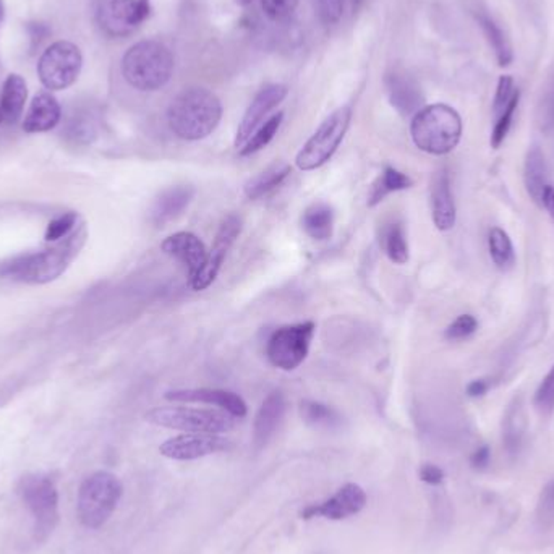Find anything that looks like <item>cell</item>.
Masks as SVG:
<instances>
[{"label":"cell","mask_w":554,"mask_h":554,"mask_svg":"<svg viewBox=\"0 0 554 554\" xmlns=\"http://www.w3.org/2000/svg\"><path fill=\"white\" fill-rule=\"evenodd\" d=\"M164 398L174 402H200V404L219 407L224 412L231 414L235 418H243L249 412L245 400L239 394L226 391V389H177V391L166 392Z\"/></svg>","instance_id":"obj_17"},{"label":"cell","mask_w":554,"mask_h":554,"mask_svg":"<svg viewBox=\"0 0 554 554\" xmlns=\"http://www.w3.org/2000/svg\"><path fill=\"white\" fill-rule=\"evenodd\" d=\"M282 121H284V112H277L274 115H271L263 125H259L257 131L249 137V141L241 146V156H251L261 149L266 148L273 138L276 137L277 131L282 125Z\"/></svg>","instance_id":"obj_33"},{"label":"cell","mask_w":554,"mask_h":554,"mask_svg":"<svg viewBox=\"0 0 554 554\" xmlns=\"http://www.w3.org/2000/svg\"><path fill=\"white\" fill-rule=\"evenodd\" d=\"M488 247H490L491 259L496 265V268L508 271L514 266L516 251L506 232L499 227H493L488 237Z\"/></svg>","instance_id":"obj_32"},{"label":"cell","mask_w":554,"mask_h":554,"mask_svg":"<svg viewBox=\"0 0 554 554\" xmlns=\"http://www.w3.org/2000/svg\"><path fill=\"white\" fill-rule=\"evenodd\" d=\"M386 90H388L391 106L404 117L416 115V112L425 107L423 92L420 90V86L407 75H389L386 78Z\"/></svg>","instance_id":"obj_21"},{"label":"cell","mask_w":554,"mask_h":554,"mask_svg":"<svg viewBox=\"0 0 554 554\" xmlns=\"http://www.w3.org/2000/svg\"><path fill=\"white\" fill-rule=\"evenodd\" d=\"M76 222H78V216L75 213L64 214L54 221L49 222L46 229V241H64L65 237H68L76 229Z\"/></svg>","instance_id":"obj_37"},{"label":"cell","mask_w":554,"mask_h":554,"mask_svg":"<svg viewBox=\"0 0 554 554\" xmlns=\"http://www.w3.org/2000/svg\"><path fill=\"white\" fill-rule=\"evenodd\" d=\"M353 2H355V4H357V5H359V4H360L361 0H353Z\"/></svg>","instance_id":"obj_49"},{"label":"cell","mask_w":554,"mask_h":554,"mask_svg":"<svg viewBox=\"0 0 554 554\" xmlns=\"http://www.w3.org/2000/svg\"><path fill=\"white\" fill-rule=\"evenodd\" d=\"M222 119L219 98L204 88H188L177 94L167 111L169 127L185 141L208 138Z\"/></svg>","instance_id":"obj_1"},{"label":"cell","mask_w":554,"mask_h":554,"mask_svg":"<svg viewBox=\"0 0 554 554\" xmlns=\"http://www.w3.org/2000/svg\"><path fill=\"white\" fill-rule=\"evenodd\" d=\"M62 117L60 104L51 92H39L29 104L28 112L23 121L27 133H46L56 129Z\"/></svg>","instance_id":"obj_22"},{"label":"cell","mask_w":554,"mask_h":554,"mask_svg":"<svg viewBox=\"0 0 554 554\" xmlns=\"http://www.w3.org/2000/svg\"><path fill=\"white\" fill-rule=\"evenodd\" d=\"M491 451L488 446H481L475 453L471 454V463L473 469H487L490 463Z\"/></svg>","instance_id":"obj_44"},{"label":"cell","mask_w":554,"mask_h":554,"mask_svg":"<svg viewBox=\"0 0 554 554\" xmlns=\"http://www.w3.org/2000/svg\"><path fill=\"white\" fill-rule=\"evenodd\" d=\"M194 188L192 185H176L169 186L157 196L149 211L151 222L161 227L167 222L174 221L190 206L194 198Z\"/></svg>","instance_id":"obj_19"},{"label":"cell","mask_w":554,"mask_h":554,"mask_svg":"<svg viewBox=\"0 0 554 554\" xmlns=\"http://www.w3.org/2000/svg\"><path fill=\"white\" fill-rule=\"evenodd\" d=\"M420 479L428 483V485H439L444 480V471L436 467L433 463H425L420 469Z\"/></svg>","instance_id":"obj_43"},{"label":"cell","mask_w":554,"mask_h":554,"mask_svg":"<svg viewBox=\"0 0 554 554\" xmlns=\"http://www.w3.org/2000/svg\"><path fill=\"white\" fill-rule=\"evenodd\" d=\"M536 522L542 530L554 526V480L548 483L540 495L536 506Z\"/></svg>","instance_id":"obj_35"},{"label":"cell","mask_w":554,"mask_h":554,"mask_svg":"<svg viewBox=\"0 0 554 554\" xmlns=\"http://www.w3.org/2000/svg\"><path fill=\"white\" fill-rule=\"evenodd\" d=\"M27 98H28V86L25 78L17 74L9 75L7 80L4 82L2 94H0L2 121L7 123L19 122L25 109Z\"/></svg>","instance_id":"obj_23"},{"label":"cell","mask_w":554,"mask_h":554,"mask_svg":"<svg viewBox=\"0 0 554 554\" xmlns=\"http://www.w3.org/2000/svg\"><path fill=\"white\" fill-rule=\"evenodd\" d=\"M231 447L229 439L219 434L186 433L174 436L161 444L159 453L174 461H194Z\"/></svg>","instance_id":"obj_13"},{"label":"cell","mask_w":554,"mask_h":554,"mask_svg":"<svg viewBox=\"0 0 554 554\" xmlns=\"http://www.w3.org/2000/svg\"><path fill=\"white\" fill-rule=\"evenodd\" d=\"M542 127H545L546 130L553 129L554 127V84L550 88V91L546 92L545 99L542 104Z\"/></svg>","instance_id":"obj_42"},{"label":"cell","mask_w":554,"mask_h":554,"mask_svg":"<svg viewBox=\"0 0 554 554\" xmlns=\"http://www.w3.org/2000/svg\"><path fill=\"white\" fill-rule=\"evenodd\" d=\"M524 180H526V192L534 200V203L542 206L543 192L550 184H548V166H546L545 154L536 145L526 151Z\"/></svg>","instance_id":"obj_24"},{"label":"cell","mask_w":554,"mask_h":554,"mask_svg":"<svg viewBox=\"0 0 554 554\" xmlns=\"http://www.w3.org/2000/svg\"><path fill=\"white\" fill-rule=\"evenodd\" d=\"M298 0H261V7L269 19L274 21L286 20L294 13Z\"/></svg>","instance_id":"obj_39"},{"label":"cell","mask_w":554,"mask_h":554,"mask_svg":"<svg viewBox=\"0 0 554 554\" xmlns=\"http://www.w3.org/2000/svg\"><path fill=\"white\" fill-rule=\"evenodd\" d=\"M145 420L185 433L221 434L235 426V416L227 412L192 407H156L146 412Z\"/></svg>","instance_id":"obj_6"},{"label":"cell","mask_w":554,"mask_h":554,"mask_svg":"<svg viewBox=\"0 0 554 554\" xmlns=\"http://www.w3.org/2000/svg\"><path fill=\"white\" fill-rule=\"evenodd\" d=\"M286 398L281 391L271 392L263 400L253 423V443L257 449H263L276 434L277 428L286 416Z\"/></svg>","instance_id":"obj_18"},{"label":"cell","mask_w":554,"mask_h":554,"mask_svg":"<svg viewBox=\"0 0 554 554\" xmlns=\"http://www.w3.org/2000/svg\"><path fill=\"white\" fill-rule=\"evenodd\" d=\"M351 106H342L328 119H324L323 123L304 145V148L298 151L297 167L304 172H310L324 166L341 146L342 139L351 127Z\"/></svg>","instance_id":"obj_7"},{"label":"cell","mask_w":554,"mask_h":554,"mask_svg":"<svg viewBox=\"0 0 554 554\" xmlns=\"http://www.w3.org/2000/svg\"><path fill=\"white\" fill-rule=\"evenodd\" d=\"M86 239V231L83 226L75 229L64 241L57 243L52 249L29 253L25 257L10 261L0 269L2 276L10 277L20 282L28 284H46L62 276L65 269L76 258L80 249L83 247Z\"/></svg>","instance_id":"obj_2"},{"label":"cell","mask_w":554,"mask_h":554,"mask_svg":"<svg viewBox=\"0 0 554 554\" xmlns=\"http://www.w3.org/2000/svg\"><path fill=\"white\" fill-rule=\"evenodd\" d=\"M526 416L520 399H516L512 406L509 407L508 414L503 425V439L509 454H518L522 447L524 434H526Z\"/></svg>","instance_id":"obj_29"},{"label":"cell","mask_w":554,"mask_h":554,"mask_svg":"<svg viewBox=\"0 0 554 554\" xmlns=\"http://www.w3.org/2000/svg\"><path fill=\"white\" fill-rule=\"evenodd\" d=\"M488 389H490V384L487 379H473L471 384L467 386V394L471 398H481L488 392Z\"/></svg>","instance_id":"obj_45"},{"label":"cell","mask_w":554,"mask_h":554,"mask_svg":"<svg viewBox=\"0 0 554 554\" xmlns=\"http://www.w3.org/2000/svg\"><path fill=\"white\" fill-rule=\"evenodd\" d=\"M5 17V5H4V0H0V21Z\"/></svg>","instance_id":"obj_47"},{"label":"cell","mask_w":554,"mask_h":554,"mask_svg":"<svg viewBox=\"0 0 554 554\" xmlns=\"http://www.w3.org/2000/svg\"><path fill=\"white\" fill-rule=\"evenodd\" d=\"M431 216L438 231H451L455 226V203H454L451 178L446 169L438 170L431 180Z\"/></svg>","instance_id":"obj_20"},{"label":"cell","mask_w":554,"mask_h":554,"mask_svg":"<svg viewBox=\"0 0 554 554\" xmlns=\"http://www.w3.org/2000/svg\"><path fill=\"white\" fill-rule=\"evenodd\" d=\"M161 249L167 257L177 259L178 263L184 265L190 281L203 269L208 258V249L204 247L203 241L192 232H176L169 235L161 243Z\"/></svg>","instance_id":"obj_16"},{"label":"cell","mask_w":554,"mask_h":554,"mask_svg":"<svg viewBox=\"0 0 554 554\" xmlns=\"http://www.w3.org/2000/svg\"><path fill=\"white\" fill-rule=\"evenodd\" d=\"M534 404L536 408L543 414H550L554 410V365L550 369V373L546 375L543 381L540 383V386L536 389L535 399Z\"/></svg>","instance_id":"obj_38"},{"label":"cell","mask_w":554,"mask_h":554,"mask_svg":"<svg viewBox=\"0 0 554 554\" xmlns=\"http://www.w3.org/2000/svg\"><path fill=\"white\" fill-rule=\"evenodd\" d=\"M0 122H2V114H0Z\"/></svg>","instance_id":"obj_50"},{"label":"cell","mask_w":554,"mask_h":554,"mask_svg":"<svg viewBox=\"0 0 554 554\" xmlns=\"http://www.w3.org/2000/svg\"><path fill=\"white\" fill-rule=\"evenodd\" d=\"M292 174V167L286 162H277L265 169L255 177H251L249 182L243 186L245 196L249 200H259L268 196L271 192H274L277 186L284 184L287 177Z\"/></svg>","instance_id":"obj_25"},{"label":"cell","mask_w":554,"mask_h":554,"mask_svg":"<svg viewBox=\"0 0 554 554\" xmlns=\"http://www.w3.org/2000/svg\"><path fill=\"white\" fill-rule=\"evenodd\" d=\"M249 2H251V0H235V4H237V5H241V7L249 5Z\"/></svg>","instance_id":"obj_48"},{"label":"cell","mask_w":554,"mask_h":554,"mask_svg":"<svg viewBox=\"0 0 554 554\" xmlns=\"http://www.w3.org/2000/svg\"><path fill=\"white\" fill-rule=\"evenodd\" d=\"M383 249L388 258L396 265H406L408 261V243L406 231L400 221H391L383 231Z\"/></svg>","instance_id":"obj_30"},{"label":"cell","mask_w":554,"mask_h":554,"mask_svg":"<svg viewBox=\"0 0 554 554\" xmlns=\"http://www.w3.org/2000/svg\"><path fill=\"white\" fill-rule=\"evenodd\" d=\"M412 178L398 170L396 167L386 166L384 170L381 172L378 180L371 186V192L368 196V206L373 208L376 204L381 203L388 194L402 192L412 186Z\"/></svg>","instance_id":"obj_28"},{"label":"cell","mask_w":554,"mask_h":554,"mask_svg":"<svg viewBox=\"0 0 554 554\" xmlns=\"http://www.w3.org/2000/svg\"><path fill=\"white\" fill-rule=\"evenodd\" d=\"M344 0H318L320 15L326 23H336L341 19Z\"/></svg>","instance_id":"obj_41"},{"label":"cell","mask_w":554,"mask_h":554,"mask_svg":"<svg viewBox=\"0 0 554 554\" xmlns=\"http://www.w3.org/2000/svg\"><path fill=\"white\" fill-rule=\"evenodd\" d=\"M83 68V56L78 46L68 41H57L39 57L37 75L51 91H60L78 80Z\"/></svg>","instance_id":"obj_9"},{"label":"cell","mask_w":554,"mask_h":554,"mask_svg":"<svg viewBox=\"0 0 554 554\" xmlns=\"http://www.w3.org/2000/svg\"><path fill=\"white\" fill-rule=\"evenodd\" d=\"M300 416L306 425L316 428H336L342 423L341 414L336 408L318 400H302Z\"/></svg>","instance_id":"obj_31"},{"label":"cell","mask_w":554,"mask_h":554,"mask_svg":"<svg viewBox=\"0 0 554 554\" xmlns=\"http://www.w3.org/2000/svg\"><path fill=\"white\" fill-rule=\"evenodd\" d=\"M518 101H520V91L518 90L516 94L512 96V99L509 101L508 106L504 107V111L498 115V122H496L493 133H491V146L493 148L498 149L508 137L509 130L512 127V121H514V114L518 111Z\"/></svg>","instance_id":"obj_34"},{"label":"cell","mask_w":554,"mask_h":554,"mask_svg":"<svg viewBox=\"0 0 554 554\" xmlns=\"http://www.w3.org/2000/svg\"><path fill=\"white\" fill-rule=\"evenodd\" d=\"M21 496L35 518L37 538H46L59 522V493L49 477L31 475L21 483Z\"/></svg>","instance_id":"obj_11"},{"label":"cell","mask_w":554,"mask_h":554,"mask_svg":"<svg viewBox=\"0 0 554 554\" xmlns=\"http://www.w3.org/2000/svg\"><path fill=\"white\" fill-rule=\"evenodd\" d=\"M477 21L480 25L483 35L487 37V41L490 43L491 49L496 56V60L501 67H509L514 60V52H512V47L509 43L508 37L504 35V31L501 29L498 23L495 20L491 19L488 13L485 12H479L477 15Z\"/></svg>","instance_id":"obj_27"},{"label":"cell","mask_w":554,"mask_h":554,"mask_svg":"<svg viewBox=\"0 0 554 554\" xmlns=\"http://www.w3.org/2000/svg\"><path fill=\"white\" fill-rule=\"evenodd\" d=\"M542 208H545L546 211L550 213V216L553 218L554 221V186L553 185H548L543 192V198H542Z\"/></svg>","instance_id":"obj_46"},{"label":"cell","mask_w":554,"mask_h":554,"mask_svg":"<svg viewBox=\"0 0 554 554\" xmlns=\"http://www.w3.org/2000/svg\"><path fill=\"white\" fill-rule=\"evenodd\" d=\"M149 0H94L92 13L96 25L109 37L131 35L148 19Z\"/></svg>","instance_id":"obj_10"},{"label":"cell","mask_w":554,"mask_h":554,"mask_svg":"<svg viewBox=\"0 0 554 554\" xmlns=\"http://www.w3.org/2000/svg\"><path fill=\"white\" fill-rule=\"evenodd\" d=\"M365 506H367V493L359 485L347 483L331 498L326 499L320 504L306 506L300 512V516L306 520L318 518V516L331 518V520H342V518H352L359 514Z\"/></svg>","instance_id":"obj_15"},{"label":"cell","mask_w":554,"mask_h":554,"mask_svg":"<svg viewBox=\"0 0 554 554\" xmlns=\"http://www.w3.org/2000/svg\"><path fill=\"white\" fill-rule=\"evenodd\" d=\"M121 480L109 471H94L84 479L78 491V518L88 528H101L122 498Z\"/></svg>","instance_id":"obj_5"},{"label":"cell","mask_w":554,"mask_h":554,"mask_svg":"<svg viewBox=\"0 0 554 554\" xmlns=\"http://www.w3.org/2000/svg\"><path fill=\"white\" fill-rule=\"evenodd\" d=\"M316 326L313 321L289 324L269 336L266 355L273 367L284 371L298 368L310 352Z\"/></svg>","instance_id":"obj_8"},{"label":"cell","mask_w":554,"mask_h":554,"mask_svg":"<svg viewBox=\"0 0 554 554\" xmlns=\"http://www.w3.org/2000/svg\"><path fill=\"white\" fill-rule=\"evenodd\" d=\"M410 135L420 151L433 156H444L457 148L461 141V115L447 104L425 106L414 115Z\"/></svg>","instance_id":"obj_3"},{"label":"cell","mask_w":554,"mask_h":554,"mask_svg":"<svg viewBox=\"0 0 554 554\" xmlns=\"http://www.w3.org/2000/svg\"><path fill=\"white\" fill-rule=\"evenodd\" d=\"M304 231L313 241H323L333 237L334 210L326 203H314L302 218Z\"/></svg>","instance_id":"obj_26"},{"label":"cell","mask_w":554,"mask_h":554,"mask_svg":"<svg viewBox=\"0 0 554 554\" xmlns=\"http://www.w3.org/2000/svg\"><path fill=\"white\" fill-rule=\"evenodd\" d=\"M289 88L286 84H268L255 96V99L249 104V109L245 112L241 125L237 129L235 135V148L241 149L249 137L257 131L259 125H263L268 121L269 114L276 109L281 102L286 99Z\"/></svg>","instance_id":"obj_14"},{"label":"cell","mask_w":554,"mask_h":554,"mask_svg":"<svg viewBox=\"0 0 554 554\" xmlns=\"http://www.w3.org/2000/svg\"><path fill=\"white\" fill-rule=\"evenodd\" d=\"M241 232V219L237 214H229L219 226V231L214 237L213 247L208 251V258L203 269L190 281V286L194 292H202L213 284L216 277L221 271L227 253L231 251L235 241Z\"/></svg>","instance_id":"obj_12"},{"label":"cell","mask_w":554,"mask_h":554,"mask_svg":"<svg viewBox=\"0 0 554 554\" xmlns=\"http://www.w3.org/2000/svg\"><path fill=\"white\" fill-rule=\"evenodd\" d=\"M477 329H479V321L475 320V316L461 314L447 326L444 336L449 341H463L477 333Z\"/></svg>","instance_id":"obj_36"},{"label":"cell","mask_w":554,"mask_h":554,"mask_svg":"<svg viewBox=\"0 0 554 554\" xmlns=\"http://www.w3.org/2000/svg\"><path fill=\"white\" fill-rule=\"evenodd\" d=\"M174 72V56L159 41H139L122 59L125 82L138 91H157L166 86Z\"/></svg>","instance_id":"obj_4"},{"label":"cell","mask_w":554,"mask_h":554,"mask_svg":"<svg viewBox=\"0 0 554 554\" xmlns=\"http://www.w3.org/2000/svg\"><path fill=\"white\" fill-rule=\"evenodd\" d=\"M516 88H514V80L512 76L509 75H503L499 78L498 88H496V94H495V101H493V112L499 115L501 112L504 111V107L508 106L509 101L512 99V96L516 94Z\"/></svg>","instance_id":"obj_40"}]
</instances>
